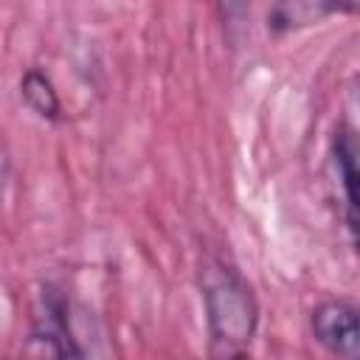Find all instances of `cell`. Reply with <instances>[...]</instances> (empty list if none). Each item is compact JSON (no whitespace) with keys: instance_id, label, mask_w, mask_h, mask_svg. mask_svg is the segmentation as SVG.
I'll use <instances>...</instances> for the list:
<instances>
[{"instance_id":"cell-1","label":"cell","mask_w":360,"mask_h":360,"mask_svg":"<svg viewBox=\"0 0 360 360\" xmlns=\"http://www.w3.org/2000/svg\"><path fill=\"white\" fill-rule=\"evenodd\" d=\"M202 301L214 360H245L259 329V304L248 281L225 262L202 264Z\"/></svg>"},{"instance_id":"cell-4","label":"cell","mask_w":360,"mask_h":360,"mask_svg":"<svg viewBox=\"0 0 360 360\" xmlns=\"http://www.w3.org/2000/svg\"><path fill=\"white\" fill-rule=\"evenodd\" d=\"M335 169H338V180H340L343 200H346L349 228L354 231V208H357V197H354V183H357V146H354V135L349 129L335 132Z\"/></svg>"},{"instance_id":"cell-5","label":"cell","mask_w":360,"mask_h":360,"mask_svg":"<svg viewBox=\"0 0 360 360\" xmlns=\"http://www.w3.org/2000/svg\"><path fill=\"white\" fill-rule=\"evenodd\" d=\"M20 93H22V98H25V104H28L37 115H42V118H48V121H56V118H59V112H62L59 96H56L51 79H48L42 70H37V68L25 70V76H22V82H20Z\"/></svg>"},{"instance_id":"cell-3","label":"cell","mask_w":360,"mask_h":360,"mask_svg":"<svg viewBox=\"0 0 360 360\" xmlns=\"http://www.w3.org/2000/svg\"><path fill=\"white\" fill-rule=\"evenodd\" d=\"M31 343L39 349V360H84L79 346L70 338V329L65 321V307H62L59 295H53V292L42 295V309L37 315Z\"/></svg>"},{"instance_id":"cell-2","label":"cell","mask_w":360,"mask_h":360,"mask_svg":"<svg viewBox=\"0 0 360 360\" xmlns=\"http://www.w3.org/2000/svg\"><path fill=\"white\" fill-rule=\"evenodd\" d=\"M315 340L338 360H360L357 309L346 301H323L312 309Z\"/></svg>"},{"instance_id":"cell-6","label":"cell","mask_w":360,"mask_h":360,"mask_svg":"<svg viewBox=\"0 0 360 360\" xmlns=\"http://www.w3.org/2000/svg\"><path fill=\"white\" fill-rule=\"evenodd\" d=\"M335 8L332 6H312V3H292V6H276L270 14H267V25L273 31H287V28H295V25H307V22H315L318 17L323 14H332Z\"/></svg>"}]
</instances>
